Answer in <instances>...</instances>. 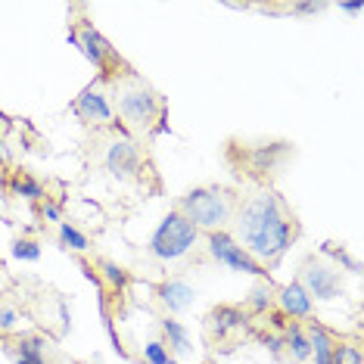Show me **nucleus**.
<instances>
[{
	"label": "nucleus",
	"mask_w": 364,
	"mask_h": 364,
	"mask_svg": "<svg viewBox=\"0 0 364 364\" xmlns=\"http://www.w3.org/2000/svg\"><path fill=\"white\" fill-rule=\"evenodd\" d=\"M13 259L19 262H38L41 259V246L35 240H16L13 243Z\"/></svg>",
	"instance_id": "obj_23"
},
{
	"label": "nucleus",
	"mask_w": 364,
	"mask_h": 364,
	"mask_svg": "<svg viewBox=\"0 0 364 364\" xmlns=\"http://www.w3.org/2000/svg\"><path fill=\"white\" fill-rule=\"evenodd\" d=\"M100 280H106V284H109L115 293H122V289H125L128 284H131V277H128V271L122 268L119 262H112V259H103L100 262V274H97Z\"/></svg>",
	"instance_id": "obj_21"
},
{
	"label": "nucleus",
	"mask_w": 364,
	"mask_h": 364,
	"mask_svg": "<svg viewBox=\"0 0 364 364\" xmlns=\"http://www.w3.org/2000/svg\"><path fill=\"white\" fill-rule=\"evenodd\" d=\"M44 355H47L44 336H19V343H16V358L44 361Z\"/></svg>",
	"instance_id": "obj_22"
},
{
	"label": "nucleus",
	"mask_w": 364,
	"mask_h": 364,
	"mask_svg": "<svg viewBox=\"0 0 364 364\" xmlns=\"http://www.w3.org/2000/svg\"><path fill=\"white\" fill-rule=\"evenodd\" d=\"M234 240L262 264H277L299 237V221L287 200L274 190H259L237 205Z\"/></svg>",
	"instance_id": "obj_1"
},
{
	"label": "nucleus",
	"mask_w": 364,
	"mask_h": 364,
	"mask_svg": "<svg viewBox=\"0 0 364 364\" xmlns=\"http://www.w3.org/2000/svg\"><path fill=\"white\" fill-rule=\"evenodd\" d=\"M16 324H19V311L13 305H0V330L4 333H13Z\"/></svg>",
	"instance_id": "obj_26"
},
{
	"label": "nucleus",
	"mask_w": 364,
	"mask_h": 364,
	"mask_svg": "<svg viewBox=\"0 0 364 364\" xmlns=\"http://www.w3.org/2000/svg\"><path fill=\"white\" fill-rule=\"evenodd\" d=\"M274 305L280 309V314H284L287 321L311 318V311H314V299H311L309 293H305V287L299 284V280H293V284L280 287L277 296H274Z\"/></svg>",
	"instance_id": "obj_11"
},
{
	"label": "nucleus",
	"mask_w": 364,
	"mask_h": 364,
	"mask_svg": "<svg viewBox=\"0 0 364 364\" xmlns=\"http://www.w3.org/2000/svg\"><path fill=\"white\" fill-rule=\"evenodd\" d=\"M97 305H100L103 330H106V336H109V343H112L115 355H119L122 361H128V352H125V346H122V336H119V330H115V321H112V314H109V305H106V293H100V296H97Z\"/></svg>",
	"instance_id": "obj_20"
},
{
	"label": "nucleus",
	"mask_w": 364,
	"mask_h": 364,
	"mask_svg": "<svg viewBox=\"0 0 364 364\" xmlns=\"http://www.w3.org/2000/svg\"><path fill=\"white\" fill-rule=\"evenodd\" d=\"M339 10H343V13H361L364 4H361V0H343V4H339Z\"/></svg>",
	"instance_id": "obj_30"
},
{
	"label": "nucleus",
	"mask_w": 364,
	"mask_h": 364,
	"mask_svg": "<svg viewBox=\"0 0 364 364\" xmlns=\"http://www.w3.org/2000/svg\"><path fill=\"white\" fill-rule=\"evenodd\" d=\"M115 106H119V115L128 122L131 131H140V134H150L156 131V122H165V109L162 97L140 81L137 75H131L125 85H119V97H115Z\"/></svg>",
	"instance_id": "obj_3"
},
{
	"label": "nucleus",
	"mask_w": 364,
	"mask_h": 364,
	"mask_svg": "<svg viewBox=\"0 0 364 364\" xmlns=\"http://www.w3.org/2000/svg\"><path fill=\"white\" fill-rule=\"evenodd\" d=\"M262 343L268 346V349L274 352V355H284V339H280V336H274V333H264V336H262Z\"/></svg>",
	"instance_id": "obj_28"
},
{
	"label": "nucleus",
	"mask_w": 364,
	"mask_h": 364,
	"mask_svg": "<svg viewBox=\"0 0 364 364\" xmlns=\"http://www.w3.org/2000/svg\"><path fill=\"white\" fill-rule=\"evenodd\" d=\"M200 243V230L181 215L178 209H171L159 221V228L150 237V255L159 262H178Z\"/></svg>",
	"instance_id": "obj_4"
},
{
	"label": "nucleus",
	"mask_w": 364,
	"mask_h": 364,
	"mask_svg": "<svg viewBox=\"0 0 364 364\" xmlns=\"http://www.w3.org/2000/svg\"><path fill=\"white\" fill-rule=\"evenodd\" d=\"M44 218H47V221H56V225H60V221H63V209H60L56 203L44 200Z\"/></svg>",
	"instance_id": "obj_27"
},
{
	"label": "nucleus",
	"mask_w": 364,
	"mask_h": 364,
	"mask_svg": "<svg viewBox=\"0 0 364 364\" xmlns=\"http://www.w3.org/2000/svg\"><path fill=\"white\" fill-rule=\"evenodd\" d=\"M144 361L146 364H168L171 361V355L162 346V339H150V343L144 346Z\"/></svg>",
	"instance_id": "obj_24"
},
{
	"label": "nucleus",
	"mask_w": 364,
	"mask_h": 364,
	"mask_svg": "<svg viewBox=\"0 0 364 364\" xmlns=\"http://www.w3.org/2000/svg\"><path fill=\"white\" fill-rule=\"evenodd\" d=\"M10 190H13V196H22V200H28V203L47 200L44 184H41L38 178H31L28 171H16L13 181H10Z\"/></svg>",
	"instance_id": "obj_18"
},
{
	"label": "nucleus",
	"mask_w": 364,
	"mask_h": 364,
	"mask_svg": "<svg viewBox=\"0 0 364 364\" xmlns=\"http://www.w3.org/2000/svg\"><path fill=\"white\" fill-rule=\"evenodd\" d=\"M330 364H361V349L358 346H333V358H330Z\"/></svg>",
	"instance_id": "obj_25"
},
{
	"label": "nucleus",
	"mask_w": 364,
	"mask_h": 364,
	"mask_svg": "<svg viewBox=\"0 0 364 364\" xmlns=\"http://www.w3.org/2000/svg\"><path fill=\"white\" fill-rule=\"evenodd\" d=\"M156 299L162 302V309L168 314H184L187 309H193V302H196V287L181 277H168L156 287Z\"/></svg>",
	"instance_id": "obj_10"
},
{
	"label": "nucleus",
	"mask_w": 364,
	"mask_h": 364,
	"mask_svg": "<svg viewBox=\"0 0 364 364\" xmlns=\"http://www.w3.org/2000/svg\"><path fill=\"white\" fill-rule=\"evenodd\" d=\"M205 250H209V255H212L215 262L225 264V268H230V271L252 274V277H259V280H271L268 271H264L262 264L255 262L252 255L228 234V230H212V234H205Z\"/></svg>",
	"instance_id": "obj_5"
},
{
	"label": "nucleus",
	"mask_w": 364,
	"mask_h": 364,
	"mask_svg": "<svg viewBox=\"0 0 364 364\" xmlns=\"http://www.w3.org/2000/svg\"><path fill=\"white\" fill-rule=\"evenodd\" d=\"M144 168V153L134 140L128 137H115L106 150V171L115 178V181H134Z\"/></svg>",
	"instance_id": "obj_8"
},
{
	"label": "nucleus",
	"mask_w": 364,
	"mask_h": 364,
	"mask_svg": "<svg viewBox=\"0 0 364 364\" xmlns=\"http://www.w3.org/2000/svg\"><path fill=\"white\" fill-rule=\"evenodd\" d=\"M289 156V144H262L250 150V178L255 181H268L271 175H277V168L287 162Z\"/></svg>",
	"instance_id": "obj_9"
},
{
	"label": "nucleus",
	"mask_w": 364,
	"mask_h": 364,
	"mask_svg": "<svg viewBox=\"0 0 364 364\" xmlns=\"http://www.w3.org/2000/svg\"><path fill=\"white\" fill-rule=\"evenodd\" d=\"M16 364H47V361H28V358H16Z\"/></svg>",
	"instance_id": "obj_31"
},
{
	"label": "nucleus",
	"mask_w": 364,
	"mask_h": 364,
	"mask_svg": "<svg viewBox=\"0 0 364 364\" xmlns=\"http://www.w3.org/2000/svg\"><path fill=\"white\" fill-rule=\"evenodd\" d=\"M237 193L228 187H218V184H205V187H193L187 190L184 196L178 200V212L193 225L196 230H225L237 215Z\"/></svg>",
	"instance_id": "obj_2"
},
{
	"label": "nucleus",
	"mask_w": 364,
	"mask_h": 364,
	"mask_svg": "<svg viewBox=\"0 0 364 364\" xmlns=\"http://www.w3.org/2000/svg\"><path fill=\"white\" fill-rule=\"evenodd\" d=\"M274 296H277L274 280H259V284L250 289V296H246V309H250L252 314L271 311V309H274Z\"/></svg>",
	"instance_id": "obj_17"
},
{
	"label": "nucleus",
	"mask_w": 364,
	"mask_h": 364,
	"mask_svg": "<svg viewBox=\"0 0 364 364\" xmlns=\"http://www.w3.org/2000/svg\"><path fill=\"white\" fill-rule=\"evenodd\" d=\"M162 346L168 349L171 358H193V343H190V330L175 318H162Z\"/></svg>",
	"instance_id": "obj_14"
},
{
	"label": "nucleus",
	"mask_w": 364,
	"mask_h": 364,
	"mask_svg": "<svg viewBox=\"0 0 364 364\" xmlns=\"http://www.w3.org/2000/svg\"><path fill=\"white\" fill-rule=\"evenodd\" d=\"M284 349L289 352L293 361H311V349H309V336H305V327L289 321L284 327Z\"/></svg>",
	"instance_id": "obj_16"
},
{
	"label": "nucleus",
	"mask_w": 364,
	"mask_h": 364,
	"mask_svg": "<svg viewBox=\"0 0 364 364\" xmlns=\"http://www.w3.org/2000/svg\"><path fill=\"white\" fill-rule=\"evenodd\" d=\"M69 41L78 47L81 53H85V60L94 65L103 78H109V65L119 63V53L112 50L109 41H106L100 31L85 22V26H78V28H69Z\"/></svg>",
	"instance_id": "obj_7"
},
{
	"label": "nucleus",
	"mask_w": 364,
	"mask_h": 364,
	"mask_svg": "<svg viewBox=\"0 0 364 364\" xmlns=\"http://www.w3.org/2000/svg\"><path fill=\"white\" fill-rule=\"evenodd\" d=\"M327 4H293V13L299 16H311V13H321Z\"/></svg>",
	"instance_id": "obj_29"
},
{
	"label": "nucleus",
	"mask_w": 364,
	"mask_h": 364,
	"mask_svg": "<svg viewBox=\"0 0 364 364\" xmlns=\"http://www.w3.org/2000/svg\"><path fill=\"white\" fill-rule=\"evenodd\" d=\"M60 243L63 250H72V252H87L90 250V240L85 230H78L75 225H69V221H60Z\"/></svg>",
	"instance_id": "obj_19"
},
{
	"label": "nucleus",
	"mask_w": 364,
	"mask_h": 364,
	"mask_svg": "<svg viewBox=\"0 0 364 364\" xmlns=\"http://www.w3.org/2000/svg\"><path fill=\"white\" fill-rule=\"evenodd\" d=\"M75 115L90 122V125H109L112 122V103L106 100V94H100L97 87H85L81 97L75 100Z\"/></svg>",
	"instance_id": "obj_13"
},
{
	"label": "nucleus",
	"mask_w": 364,
	"mask_h": 364,
	"mask_svg": "<svg viewBox=\"0 0 364 364\" xmlns=\"http://www.w3.org/2000/svg\"><path fill=\"white\" fill-rule=\"evenodd\" d=\"M305 336H309V349H311V361L314 364H330L333 358V339H330L327 327L318 324V321H309V327H305Z\"/></svg>",
	"instance_id": "obj_15"
},
{
	"label": "nucleus",
	"mask_w": 364,
	"mask_h": 364,
	"mask_svg": "<svg viewBox=\"0 0 364 364\" xmlns=\"http://www.w3.org/2000/svg\"><path fill=\"white\" fill-rule=\"evenodd\" d=\"M246 311L237 309V305H215V309L205 314V330L215 339H228L230 333H240L246 327Z\"/></svg>",
	"instance_id": "obj_12"
},
{
	"label": "nucleus",
	"mask_w": 364,
	"mask_h": 364,
	"mask_svg": "<svg viewBox=\"0 0 364 364\" xmlns=\"http://www.w3.org/2000/svg\"><path fill=\"white\" fill-rule=\"evenodd\" d=\"M168 364H178V361H175V358H171V361H168Z\"/></svg>",
	"instance_id": "obj_32"
},
{
	"label": "nucleus",
	"mask_w": 364,
	"mask_h": 364,
	"mask_svg": "<svg viewBox=\"0 0 364 364\" xmlns=\"http://www.w3.org/2000/svg\"><path fill=\"white\" fill-rule=\"evenodd\" d=\"M299 284L305 287V293H309L311 299H321V302H333L343 296V277H339L336 264L321 262L318 255H309V259L302 262Z\"/></svg>",
	"instance_id": "obj_6"
}]
</instances>
